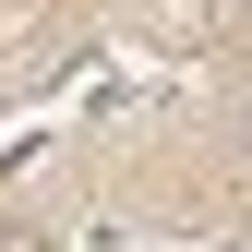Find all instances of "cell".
<instances>
[{
	"mask_svg": "<svg viewBox=\"0 0 252 252\" xmlns=\"http://www.w3.org/2000/svg\"><path fill=\"white\" fill-rule=\"evenodd\" d=\"M156 12H168V24H216L228 0H156Z\"/></svg>",
	"mask_w": 252,
	"mask_h": 252,
	"instance_id": "obj_1",
	"label": "cell"
},
{
	"mask_svg": "<svg viewBox=\"0 0 252 252\" xmlns=\"http://www.w3.org/2000/svg\"><path fill=\"white\" fill-rule=\"evenodd\" d=\"M228 132H240V168H252V108H240V120H228Z\"/></svg>",
	"mask_w": 252,
	"mask_h": 252,
	"instance_id": "obj_2",
	"label": "cell"
}]
</instances>
